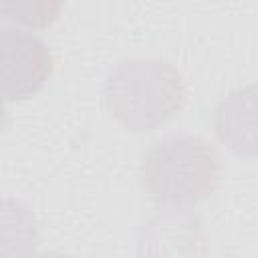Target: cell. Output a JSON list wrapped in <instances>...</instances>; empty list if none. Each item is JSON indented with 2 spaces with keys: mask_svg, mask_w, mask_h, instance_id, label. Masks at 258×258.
Masks as SVG:
<instances>
[{
  "mask_svg": "<svg viewBox=\"0 0 258 258\" xmlns=\"http://www.w3.org/2000/svg\"><path fill=\"white\" fill-rule=\"evenodd\" d=\"M220 177V155L200 135L157 139L141 161V185L159 210H194L216 191Z\"/></svg>",
  "mask_w": 258,
  "mask_h": 258,
  "instance_id": "6da1fadb",
  "label": "cell"
},
{
  "mask_svg": "<svg viewBox=\"0 0 258 258\" xmlns=\"http://www.w3.org/2000/svg\"><path fill=\"white\" fill-rule=\"evenodd\" d=\"M185 81L167 60L135 56L117 62L105 79V105L129 131L149 133L171 121L185 105Z\"/></svg>",
  "mask_w": 258,
  "mask_h": 258,
  "instance_id": "7a4b0ae2",
  "label": "cell"
},
{
  "mask_svg": "<svg viewBox=\"0 0 258 258\" xmlns=\"http://www.w3.org/2000/svg\"><path fill=\"white\" fill-rule=\"evenodd\" d=\"M52 54L48 44L22 28H0V97L24 101L34 97L50 79Z\"/></svg>",
  "mask_w": 258,
  "mask_h": 258,
  "instance_id": "3957f363",
  "label": "cell"
},
{
  "mask_svg": "<svg viewBox=\"0 0 258 258\" xmlns=\"http://www.w3.org/2000/svg\"><path fill=\"white\" fill-rule=\"evenodd\" d=\"M256 101L254 87L236 91L220 101L214 113V131L238 155H254L256 149Z\"/></svg>",
  "mask_w": 258,
  "mask_h": 258,
  "instance_id": "277c9868",
  "label": "cell"
},
{
  "mask_svg": "<svg viewBox=\"0 0 258 258\" xmlns=\"http://www.w3.org/2000/svg\"><path fill=\"white\" fill-rule=\"evenodd\" d=\"M38 246L32 210L16 200H0V256H28Z\"/></svg>",
  "mask_w": 258,
  "mask_h": 258,
  "instance_id": "5b68a950",
  "label": "cell"
},
{
  "mask_svg": "<svg viewBox=\"0 0 258 258\" xmlns=\"http://www.w3.org/2000/svg\"><path fill=\"white\" fill-rule=\"evenodd\" d=\"M62 6L64 0H0V18L30 30H42L58 20Z\"/></svg>",
  "mask_w": 258,
  "mask_h": 258,
  "instance_id": "8992f818",
  "label": "cell"
},
{
  "mask_svg": "<svg viewBox=\"0 0 258 258\" xmlns=\"http://www.w3.org/2000/svg\"><path fill=\"white\" fill-rule=\"evenodd\" d=\"M6 125V107H4V99L0 97V131L4 129Z\"/></svg>",
  "mask_w": 258,
  "mask_h": 258,
  "instance_id": "52a82bcc",
  "label": "cell"
}]
</instances>
